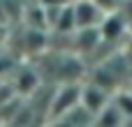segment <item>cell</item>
<instances>
[{
    "mask_svg": "<svg viewBox=\"0 0 132 127\" xmlns=\"http://www.w3.org/2000/svg\"><path fill=\"white\" fill-rule=\"evenodd\" d=\"M104 19V12L100 9V5L95 0H79L74 5V21H77V28H95L97 23H102Z\"/></svg>",
    "mask_w": 132,
    "mask_h": 127,
    "instance_id": "7a4b0ae2",
    "label": "cell"
},
{
    "mask_svg": "<svg viewBox=\"0 0 132 127\" xmlns=\"http://www.w3.org/2000/svg\"><path fill=\"white\" fill-rule=\"evenodd\" d=\"M7 127H16V125H7Z\"/></svg>",
    "mask_w": 132,
    "mask_h": 127,
    "instance_id": "9c48e42d",
    "label": "cell"
},
{
    "mask_svg": "<svg viewBox=\"0 0 132 127\" xmlns=\"http://www.w3.org/2000/svg\"><path fill=\"white\" fill-rule=\"evenodd\" d=\"M128 28H130V23H128L121 14H104V19H102V23H100V37L114 42V39H118Z\"/></svg>",
    "mask_w": 132,
    "mask_h": 127,
    "instance_id": "277c9868",
    "label": "cell"
},
{
    "mask_svg": "<svg viewBox=\"0 0 132 127\" xmlns=\"http://www.w3.org/2000/svg\"><path fill=\"white\" fill-rule=\"evenodd\" d=\"M109 102H111V99H109V93H107L104 88L95 86L93 81H90V86H81V102H79V104H81L86 111H90L93 116H95L97 111H102Z\"/></svg>",
    "mask_w": 132,
    "mask_h": 127,
    "instance_id": "3957f363",
    "label": "cell"
},
{
    "mask_svg": "<svg viewBox=\"0 0 132 127\" xmlns=\"http://www.w3.org/2000/svg\"><path fill=\"white\" fill-rule=\"evenodd\" d=\"M111 102L118 106V111L125 116V120L132 118V90H118Z\"/></svg>",
    "mask_w": 132,
    "mask_h": 127,
    "instance_id": "52a82bcc",
    "label": "cell"
},
{
    "mask_svg": "<svg viewBox=\"0 0 132 127\" xmlns=\"http://www.w3.org/2000/svg\"><path fill=\"white\" fill-rule=\"evenodd\" d=\"M81 102V86L67 81L65 86H60L51 99V118H63L67 116L72 109H77Z\"/></svg>",
    "mask_w": 132,
    "mask_h": 127,
    "instance_id": "6da1fadb",
    "label": "cell"
},
{
    "mask_svg": "<svg viewBox=\"0 0 132 127\" xmlns=\"http://www.w3.org/2000/svg\"><path fill=\"white\" fill-rule=\"evenodd\" d=\"M123 127H132V118H128V120H125V125Z\"/></svg>",
    "mask_w": 132,
    "mask_h": 127,
    "instance_id": "ba28073f",
    "label": "cell"
},
{
    "mask_svg": "<svg viewBox=\"0 0 132 127\" xmlns=\"http://www.w3.org/2000/svg\"><path fill=\"white\" fill-rule=\"evenodd\" d=\"M123 125H125V116L118 111V106L114 102H109L102 111H97L93 116L90 127H123Z\"/></svg>",
    "mask_w": 132,
    "mask_h": 127,
    "instance_id": "5b68a950",
    "label": "cell"
},
{
    "mask_svg": "<svg viewBox=\"0 0 132 127\" xmlns=\"http://www.w3.org/2000/svg\"><path fill=\"white\" fill-rule=\"evenodd\" d=\"M130 30H132V21H130Z\"/></svg>",
    "mask_w": 132,
    "mask_h": 127,
    "instance_id": "30bf717a",
    "label": "cell"
},
{
    "mask_svg": "<svg viewBox=\"0 0 132 127\" xmlns=\"http://www.w3.org/2000/svg\"><path fill=\"white\" fill-rule=\"evenodd\" d=\"M35 88H37V74L30 72V69H23V72L16 76V90L23 93V95H28V93L35 90Z\"/></svg>",
    "mask_w": 132,
    "mask_h": 127,
    "instance_id": "8992f818",
    "label": "cell"
}]
</instances>
